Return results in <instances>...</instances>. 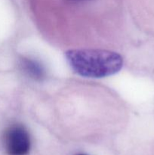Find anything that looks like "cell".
I'll return each mask as SVG.
<instances>
[{"label": "cell", "instance_id": "obj_1", "mask_svg": "<svg viewBox=\"0 0 154 155\" xmlns=\"http://www.w3.org/2000/svg\"><path fill=\"white\" fill-rule=\"evenodd\" d=\"M70 68L85 77L101 78L119 72L123 65L122 56L101 49H73L65 53Z\"/></svg>", "mask_w": 154, "mask_h": 155}, {"label": "cell", "instance_id": "obj_2", "mask_svg": "<svg viewBox=\"0 0 154 155\" xmlns=\"http://www.w3.org/2000/svg\"><path fill=\"white\" fill-rule=\"evenodd\" d=\"M5 149L8 155H27L31 147L30 136L21 124H13L6 129L3 136Z\"/></svg>", "mask_w": 154, "mask_h": 155}, {"label": "cell", "instance_id": "obj_3", "mask_svg": "<svg viewBox=\"0 0 154 155\" xmlns=\"http://www.w3.org/2000/svg\"><path fill=\"white\" fill-rule=\"evenodd\" d=\"M19 67L21 71L32 80L42 81L45 78L46 72L45 68L38 61L23 57L20 59Z\"/></svg>", "mask_w": 154, "mask_h": 155}, {"label": "cell", "instance_id": "obj_4", "mask_svg": "<svg viewBox=\"0 0 154 155\" xmlns=\"http://www.w3.org/2000/svg\"><path fill=\"white\" fill-rule=\"evenodd\" d=\"M69 1L72 2H88L91 0H69Z\"/></svg>", "mask_w": 154, "mask_h": 155}, {"label": "cell", "instance_id": "obj_5", "mask_svg": "<svg viewBox=\"0 0 154 155\" xmlns=\"http://www.w3.org/2000/svg\"><path fill=\"white\" fill-rule=\"evenodd\" d=\"M77 155H85V154H77Z\"/></svg>", "mask_w": 154, "mask_h": 155}]
</instances>
